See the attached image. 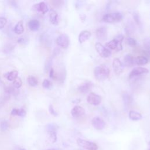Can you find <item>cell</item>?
<instances>
[{
	"mask_svg": "<svg viewBox=\"0 0 150 150\" xmlns=\"http://www.w3.org/2000/svg\"><path fill=\"white\" fill-rule=\"evenodd\" d=\"M134 63V60L132 55L130 54H127L124 57V64L126 67H131L133 66Z\"/></svg>",
	"mask_w": 150,
	"mask_h": 150,
	"instance_id": "19",
	"label": "cell"
},
{
	"mask_svg": "<svg viewBox=\"0 0 150 150\" xmlns=\"http://www.w3.org/2000/svg\"><path fill=\"white\" fill-rule=\"evenodd\" d=\"M95 47H96V49L97 52H98V53L99 54V55L101 57H104V58H107L111 56V52L110 50L108 49V48H107L106 47L104 46L100 43H99V42L96 43L95 45Z\"/></svg>",
	"mask_w": 150,
	"mask_h": 150,
	"instance_id": "5",
	"label": "cell"
},
{
	"mask_svg": "<svg viewBox=\"0 0 150 150\" xmlns=\"http://www.w3.org/2000/svg\"><path fill=\"white\" fill-rule=\"evenodd\" d=\"M122 99L124 106L126 108H128V107H129L132 102V98L131 96L127 92H124L122 93Z\"/></svg>",
	"mask_w": 150,
	"mask_h": 150,
	"instance_id": "14",
	"label": "cell"
},
{
	"mask_svg": "<svg viewBox=\"0 0 150 150\" xmlns=\"http://www.w3.org/2000/svg\"><path fill=\"white\" fill-rule=\"evenodd\" d=\"M77 143L80 146L87 150H97L98 149V146L96 144L81 138L77 139Z\"/></svg>",
	"mask_w": 150,
	"mask_h": 150,
	"instance_id": "4",
	"label": "cell"
},
{
	"mask_svg": "<svg viewBox=\"0 0 150 150\" xmlns=\"http://www.w3.org/2000/svg\"><path fill=\"white\" fill-rule=\"evenodd\" d=\"M52 83L51 81L48 79H45L42 82V86L44 88L49 89L52 86Z\"/></svg>",
	"mask_w": 150,
	"mask_h": 150,
	"instance_id": "33",
	"label": "cell"
},
{
	"mask_svg": "<svg viewBox=\"0 0 150 150\" xmlns=\"http://www.w3.org/2000/svg\"><path fill=\"white\" fill-rule=\"evenodd\" d=\"M143 45L146 50L150 49V37H146L144 39Z\"/></svg>",
	"mask_w": 150,
	"mask_h": 150,
	"instance_id": "31",
	"label": "cell"
},
{
	"mask_svg": "<svg viewBox=\"0 0 150 150\" xmlns=\"http://www.w3.org/2000/svg\"><path fill=\"white\" fill-rule=\"evenodd\" d=\"M19 150H26V149H24V148H19Z\"/></svg>",
	"mask_w": 150,
	"mask_h": 150,
	"instance_id": "41",
	"label": "cell"
},
{
	"mask_svg": "<svg viewBox=\"0 0 150 150\" xmlns=\"http://www.w3.org/2000/svg\"><path fill=\"white\" fill-rule=\"evenodd\" d=\"M33 8L35 10L40 12L43 14L46 13L48 11V6L46 2H40L33 6Z\"/></svg>",
	"mask_w": 150,
	"mask_h": 150,
	"instance_id": "13",
	"label": "cell"
},
{
	"mask_svg": "<svg viewBox=\"0 0 150 150\" xmlns=\"http://www.w3.org/2000/svg\"><path fill=\"white\" fill-rule=\"evenodd\" d=\"M13 30L15 33L17 35L22 34L24 31V27H23V21H19L15 26Z\"/></svg>",
	"mask_w": 150,
	"mask_h": 150,
	"instance_id": "21",
	"label": "cell"
},
{
	"mask_svg": "<svg viewBox=\"0 0 150 150\" xmlns=\"http://www.w3.org/2000/svg\"><path fill=\"white\" fill-rule=\"evenodd\" d=\"M112 66L114 71L117 74H120L123 71L124 66L118 58H115L112 63Z\"/></svg>",
	"mask_w": 150,
	"mask_h": 150,
	"instance_id": "10",
	"label": "cell"
},
{
	"mask_svg": "<svg viewBox=\"0 0 150 150\" xmlns=\"http://www.w3.org/2000/svg\"><path fill=\"white\" fill-rule=\"evenodd\" d=\"M58 127L56 124H53V123H51V124H48L46 125V129L47 132H50V131H56Z\"/></svg>",
	"mask_w": 150,
	"mask_h": 150,
	"instance_id": "29",
	"label": "cell"
},
{
	"mask_svg": "<svg viewBox=\"0 0 150 150\" xmlns=\"http://www.w3.org/2000/svg\"><path fill=\"white\" fill-rule=\"evenodd\" d=\"M12 115H18L19 117H25L26 114V111L23 108H13L11 112Z\"/></svg>",
	"mask_w": 150,
	"mask_h": 150,
	"instance_id": "22",
	"label": "cell"
},
{
	"mask_svg": "<svg viewBox=\"0 0 150 150\" xmlns=\"http://www.w3.org/2000/svg\"><path fill=\"white\" fill-rule=\"evenodd\" d=\"M80 100H77V99L76 100H75V103H79L80 102Z\"/></svg>",
	"mask_w": 150,
	"mask_h": 150,
	"instance_id": "39",
	"label": "cell"
},
{
	"mask_svg": "<svg viewBox=\"0 0 150 150\" xmlns=\"http://www.w3.org/2000/svg\"><path fill=\"white\" fill-rule=\"evenodd\" d=\"M148 72H149L148 69L145 68V67H137L134 68L131 70V71L130 72V73L129 74V79H131L132 77L139 76L141 74L148 73Z\"/></svg>",
	"mask_w": 150,
	"mask_h": 150,
	"instance_id": "11",
	"label": "cell"
},
{
	"mask_svg": "<svg viewBox=\"0 0 150 150\" xmlns=\"http://www.w3.org/2000/svg\"><path fill=\"white\" fill-rule=\"evenodd\" d=\"M49 134V138L50 141L52 143H54L57 140V136H56V131H50L47 132Z\"/></svg>",
	"mask_w": 150,
	"mask_h": 150,
	"instance_id": "27",
	"label": "cell"
},
{
	"mask_svg": "<svg viewBox=\"0 0 150 150\" xmlns=\"http://www.w3.org/2000/svg\"><path fill=\"white\" fill-rule=\"evenodd\" d=\"M134 29V26L131 22H128L125 27V31L127 35H130L132 33Z\"/></svg>",
	"mask_w": 150,
	"mask_h": 150,
	"instance_id": "26",
	"label": "cell"
},
{
	"mask_svg": "<svg viewBox=\"0 0 150 150\" xmlns=\"http://www.w3.org/2000/svg\"><path fill=\"white\" fill-rule=\"evenodd\" d=\"M52 59H49V60H47L46 64V66H45V70H46V71H47L49 69H51L50 66L52 64Z\"/></svg>",
	"mask_w": 150,
	"mask_h": 150,
	"instance_id": "38",
	"label": "cell"
},
{
	"mask_svg": "<svg viewBox=\"0 0 150 150\" xmlns=\"http://www.w3.org/2000/svg\"><path fill=\"white\" fill-rule=\"evenodd\" d=\"M96 36L99 40L103 41L106 40L107 38V29L104 26L98 28L96 30Z\"/></svg>",
	"mask_w": 150,
	"mask_h": 150,
	"instance_id": "12",
	"label": "cell"
},
{
	"mask_svg": "<svg viewBox=\"0 0 150 150\" xmlns=\"http://www.w3.org/2000/svg\"><path fill=\"white\" fill-rule=\"evenodd\" d=\"M122 19V15L120 12H110L103 15L102 21L107 23H115Z\"/></svg>",
	"mask_w": 150,
	"mask_h": 150,
	"instance_id": "3",
	"label": "cell"
},
{
	"mask_svg": "<svg viewBox=\"0 0 150 150\" xmlns=\"http://www.w3.org/2000/svg\"><path fill=\"white\" fill-rule=\"evenodd\" d=\"M27 80H28V83L29 85L32 87L36 86L38 83L37 79L35 76H29L28 77Z\"/></svg>",
	"mask_w": 150,
	"mask_h": 150,
	"instance_id": "25",
	"label": "cell"
},
{
	"mask_svg": "<svg viewBox=\"0 0 150 150\" xmlns=\"http://www.w3.org/2000/svg\"><path fill=\"white\" fill-rule=\"evenodd\" d=\"M91 124L97 130H102L105 126V121L99 117H95L92 119Z\"/></svg>",
	"mask_w": 150,
	"mask_h": 150,
	"instance_id": "9",
	"label": "cell"
},
{
	"mask_svg": "<svg viewBox=\"0 0 150 150\" xmlns=\"http://www.w3.org/2000/svg\"><path fill=\"white\" fill-rule=\"evenodd\" d=\"M134 62H135V63L137 64L144 65V64H146V63H148V59L146 57H144V56H139L135 59Z\"/></svg>",
	"mask_w": 150,
	"mask_h": 150,
	"instance_id": "24",
	"label": "cell"
},
{
	"mask_svg": "<svg viewBox=\"0 0 150 150\" xmlns=\"http://www.w3.org/2000/svg\"><path fill=\"white\" fill-rule=\"evenodd\" d=\"M71 114L74 118H79L85 115V110L80 105H75L71 110Z\"/></svg>",
	"mask_w": 150,
	"mask_h": 150,
	"instance_id": "8",
	"label": "cell"
},
{
	"mask_svg": "<svg viewBox=\"0 0 150 150\" xmlns=\"http://www.w3.org/2000/svg\"><path fill=\"white\" fill-rule=\"evenodd\" d=\"M49 76H50V77L51 78V79H56V74H55V72H54V70H53V68H52L51 67V69H50V70H49Z\"/></svg>",
	"mask_w": 150,
	"mask_h": 150,
	"instance_id": "37",
	"label": "cell"
},
{
	"mask_svg": "<svg viewBox=\"0 0 150 150\" xmlns=\"http://www.w3.org/2000/svg\"><path fill=\"white\" fill-rule=\"evenodd\" d=\"M49 20L53 25L58 24V15L56 11L51 9L49 12Z\"/></svg>",
	"mask_w": 150,
	"mask_h": 150,
	"instance_id": "18",
	"label": "cell"
},
{
	"mask_svg": "<svg viewBox=\"0 0 150 150\" xmlns=\"http://www.w3.org/2000/svg\"><path fill=\"white\" fill-rule=\"evenodd\" d=\"M149 149L148 150H150V141L149 142Z\"/></svg>",
	"mask_w": 150,
	"mask_h": 150,
	"instance_id": "42",
	"label": "cell"
},
{
	"mask_svg": "<svg viewBox=\"0 0 150 150\" xmlns=\"http://www.w3.org/2000/svg\"><path fill=\"white\" fill-rule=\"evenodd\" d=\"M133 18L135 21V22L138 25H141V19H140V16L139 13L137 12H133Z\"/></svg>",
	"mask_w": 150,
	"mask_h": 150,
	"instance_id": "32",
	"label": "cell"
},
{
	"mask_svg": "<svg viewBox=\"0 0 150 150\" xmlns=\"http://www.w3.org/2000/svg\"><path fill=\"white\" fill-rule=\"evenodd\" d=\"M94 75L97 80H104L109 77L110 69L107 66L104 64L98 66L94 69Z\"/></svg>",
	"mask_w": 150,
	"mask_h": 150,
	"instance_id": "1",
	"label": "cell"
},
{
	"mask_svg": "<svg viewBox=\"0 0 150 150\" xmlns=\"http://www.w3.org/2000/svg\"><path fill=\"white\" fill-rule=\"evenodd\" d=\"M91 36L90 32L88 30L81 31L79 35V42L80 43H83L85 41L87 40Z\"/></svg>",
	"mask_w": 150,
	"mask_h": 150,
	"instance_id": "16",
	"label": "cell"
},
{
	"mask_svg": "<svg viewBox=\"0 0 150 150\" xmlns=\"http://www.w3.org/2000/svg\"><path fill=\"white\" fill-rule=\"evenodd\" d=\"M9 128V124L6 120H2L0 122V129L2 131H6Z\"/></svg>",
	"mask_w": 150,
	"mask_h": 150,
	"instance_id": "28",
	"label": "cell"
},
{
	"mask_svg": "<svg viewBox=\"0 0 150 150\" xmlns=\"http://www.w3.org/2000/svg\"><path fill=\"white\" fill-rule=\"evenodd\" d=\"M46 150H57V149H46Z\"/></svg>",
	"mask_w": 150,
	"mask_h": 150,
	"instance_id": "40",
	"label": "cell"
},
{
	"mask_svg": "<svg viewBox=\"0 0 150 150\" xmlns=\"http://www.w3.org/2000/svg\"><path fill=\"white\" fill-rule=\"evenodd\" d=\"M124 35L121 34L117 35L114 39L106 43L105 46L107 47V48L108 49H110L112 50H115L117 51L121 50L122 49V42L124 39Z\"/></svg>",
	"mask_w": 150,
	"mask_h": 150,
	"instance_id": "2",
	"label": "cell"
},
{
	"mask_svg": "<svg viewBox=\"0 0 150 150\" xmlns=\"http://www.w3.org/2000/svg\"><path fill=\"white\" fill-rule=\"evenodd\" d=\"M7 22V20L5 17H0V29L4 28L6 23Z\"/></svg>",
	"mask_w": 150,
	"mask_h": 150,
	"instance_id": "35",
	"label": "cell"
},
{
	"mask_svg": "<svg viewBox=\"0 0 150 150\" xmlns=\"http://www.w3.org/2000/svg\"><path fill=\"white\" fill-rule=\"evenodd\" d=\"M18 75V71L16 70H13L8 72L5 74V77L9 81H14L17 77Z\"/></svg>",
	"mask_w": 150,
	"mask_h": 150,
	"instance_id": "23",
	"label": "cell"
},
{
	"mask_svg": "<svg viewBox=\"0 0 150 150\" xmlns=\"http://www.w3.org/2000/svg\"><path fill=\"white\" fill-rule=\"evenodd\" d=\"M92 86L93 84L90 81H86L83 84L80 85L79 87L78 90L82 93H87L90 90V89L92 88Z\"/></svg>",
	"mask_w": 150,
	"mask_h": 150,
	"instance_id": "15",
	"label": "cell"
},
{
	"mask_svg": "<svg viewBox=\"0 0 150 150\" xmlns=\"http://www.w3.org/2000/svg\"><path fill=\"white\" fill-rule=\"evenodd\" d=\"M49 111L50 113L52 115H53V116H57L58 115L57 112L56 111V110H54L53 106L52 104L49 105Z\"/></svg>",
	"mask_w": 150,
	"mask_h": 150,
	"instance_id": "36",
	"label": "cell"
},
{
	"mask_svg": "<svg viewBox=\"0 0 150 150\" xmlns=\"http://www.w3.org/2000/svg\"><path fill=\"white\" fill-rule=\"evenodd\" d=\"M128 116L129 119L132 121H138L141 120L142 118V115L139 112L134 110H130L129 111Z\"/></svg>",
	"mask_w": 150,
	"mask_h": 150,
	"instance_id": "20",
	"label": "cell"
},
{
	"mask_svg": "<svg viewBox=\"0 0 150 150\" xmlns=\"http://www.w3.org/2000/svg\"><path fill=\"white\" fill-rule=\"evenodd\" d=\"M28 27L32 31H37L40 28V22L36 19H32L28 22Z\"/></svg>",
	"mask_w": 150,
	"mask_h": 150,
	"instance_id": "17",
	"label": "cell"
},
{
	"mask_svg": "<svg viewBox=\"0 0 150 150\" xmlns=\"http://www.w3.org/2000/svg\"><path fill=\"white\" fill-rule=\"evenodd\" d=\"M22 84V81L20 77H17L13 82V87L16 88H19Z\"/></svg>",
	"mask_w": 150,
	"mask_h": 150,
	"instance_id": "30",
	"label": "cell"
},
{
	"mask_svg": "<svg viewBox=\"0 0 150 150\" xmlns=\"http://www.w3.org/2000/svg\"><path fill=\"white\" fill-rule=\"evenodd\" d=\"M126 42L128 45H129L131 46H135L137 44L136 40L131 37H128L126 39Z\"/></svg>",
	"mask_w": 150,
	"mask_h": 150,
	"instance_id": "34",
	"label": "cell"
},
{
	"mask_svg": "<svg viewBox=\"0 0 150 150\" xmlns=\"http://www.w3.org/2000/svg\"><path fill=\"white\" fill-rule=\"evenodd\" d=\"M56 43L59 46L63 49L67 48L70 44V40L68 35L65 33L60 35L56 39Z\"/></svg>",
	"mask_w": 150,
	"mask_h": 150,
	"instance_id": "6",
	"label": "cell"
},
{
	"mask_svg": "<svg viewBox=\"0 0 150 150\" xmlns=\"http://www.w3.org/2000/svg\"><path fill=\"white\" fill-rule=\"evenodd\" d=\"M87 102L93 105H98L101 102V97L94 93H90L87 97Z\"/></svg>",
	"mask_w": 150,
	"mask_h": 150,
	"instance_id": "7",
	"label": "cell"
}]
</instances>
